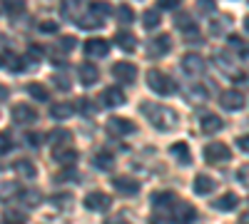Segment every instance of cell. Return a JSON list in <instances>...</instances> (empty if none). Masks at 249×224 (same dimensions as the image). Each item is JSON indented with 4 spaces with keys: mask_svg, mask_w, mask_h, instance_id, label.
Segmentation results:
<instances>
[{
    "mask_svg": "<svg viewBox=\"0 0 249 224\" xmlns=\"http://www.w3.org/2000/svg\"><path fill=\"white\" fill-rule=\"evenodd\" d=\"M3 65H5V63H3V57H0V68H3Z\"/></svg>",
    "mask_w": 249,
    "mask_h": 224,
    "instance_id": "cell-56",
    "label": "cell"
},
{
    "mask_svg": "<svg viewBox=\"0 0 249 224\" xmlns=\"http://www.w3.org/2000/svg\"><path fill=\"white\" fill-rule=\"evenodd\" d=\"M77 25H80L82 30H97V28L105 25V17H100L97 13H92V10H90V5H88L85 15H82V17L77 20Z\"/></svg>",
    "mask_w": 249,
    "mask_h": 224,
    "instance_id": "cell-17",
    "label": "cell"
},
{
    "mask_svg": "<svg viewBox=\"0 0 249 224\" xmlns=\"http://www.w3.org/2000/svg\"><path fill=\"white\" fill-rule=\"evenodd\" d=\"M237 205H239V197H237L234 192H227V194H222V197L214 202V209H219V212H232V209H237Z\"/></svg>",
    "mask_w": 249,
    "mask_h": 224,
    "instance_id": "cell-25",
    "label": "cell"
},
{
    "mask_svg": "<svg viewBox=\"0 0 249 224\" xmlns=\"http://www.w3.org/2000/svg\"><path fill=\"white\" fill-rule=\"evenodd\" d=\"M244 28H247V30H249V17H247V20H244Z\"/></svg>",
    "mask_w": 249,
    "mask_h": 224,
    "instance_id": "cell-55",
    "label": "cell"
},
{
    "mask_svg": "<svg viewBox=\"0 0 249 224\" xmlns=\"http://www.w3.org/2000/svg\"><path fill=\"white\" fill-rule=\"evenodd\" d=\"M75 107L85 115V117H95V115H97V107L92 105V100H88V97H80L77 103H75Z\"/></svg>",
    "mask_w": 249,
    "mask_h": 224,
    "instance_id": "cell-33",
    "label": "cell"
},
{
    "mask_svg": "<svg viewBox=\"0 0 249 224\" xmlns=\"http://www.w3.org/2000/svg\"><path fill=\"white\" fill-rule=\"evenodd\" d=\"M50 202L57 209H65V207H72V194H55L50 197Z\"/></svg>",
    "mask_w": 249,
    "mask_h": 224,
    "instance_id": "cell-38",
    "label": "cell"
},
{
    "mask_svg": "<svg viewBox=\"0 0 249 224\" xmlns=\"http://www.w3.org/2000/svg\"><path fill=\"white\" fill-rule=\"evenodd\" d=\"M85 207L90 212H107L112 207V197L105 194V192H90L85 197Z\"/></svg>",
    "mask_w": 249,
    "mask_h": 224,
    "instance_id": "cell-7",
    "label": "cell"
},
{
    "mask_svg": "<svg viewBox=\"0 0 249 224\" xmlns=\"http://www.w3.org/2000/svg\"><path fill=\"white\" fill-rule=\"evenodd\" d=\"M10 115H13V120L18 122V125H33V122H37V110L30 107L28 103H18V105H13Z\"/></svg>",
    "mask_w": 249,
    "mask_h": 224,
    "instance_id": "cell-5",
    "label": "cell"
},
{
    "mask_svg": "<svg viewBox=\"0 0 249 224\" xmlns=\"http://www.w3.org/2000/svg\"><path fill=\"white\" fill-rule=\"evenodd\" d=\"M102 105H105V107L124 105V92L120 87H105V90H102Z\"/></svg>",
    "mask_w": 249,
    "mask_h": 224,
    "instance_id": "cell-18",
    "label": "cell"
},
{
    "mask_svg": "<svg viewBox=\"0 0 249 224\" xmlns=\"http://www.w3.org/2000/svg\"><path fill=\"white\" fill-rule=\"evenodd\" d=\"M13 170L20 174V177H25V179H35L37 177V170L30 159H15L13 162Z\"/></svg>",
    "mask_w": 249,
    "mask_h": 224,
    "instance_id": "cell-24",
    "label": "cell"
},
{
    "mask_svg": "<svg viewBox=\"0 0 249 224\" xmlns=\"http://www.w3.org/2000/svg\"><path fill=\"white\" fill-rule=\"evenodd\" d=\"M55 85H57V90H70V75L68 72H57L55 75Z\"/></svg>",
    "mask_w": 249,
    "mask_h": 224,
    "instance_id": "cell-40",
    "label": "cell"
},
{
    "mask_svg": "<svg viewBox=\"0 0 249 224\" xmlns=\"http://www.w3.org/2000/svg\"><path fill=\"white\" fill-rule=\"evenodd\" d=\"M140 112L150 120V125L157 127L160 132H167L177 125V112L167 105H157V103H142Z\"/></svg>",
    "mask_w": 249,
    "mask_h": 224,
    "instance_id": "cell-1",
    "label": "cell"
},
{
    "mask_svg": "<svg viewBox=\"0 0 249 224\" xmlns=\"http://www.w3.org/2000/svg\"><path fill=\"white\" fill-rule=\"evenodd\" d=\"M105 224H132V222H127V219H124L122 214H117V217H110Z\"/></svg>",
    "mask_w": 249,
    "mask_h": 224,
    "instance_id": "cell-50",
    "label": "cell"
},
{
    "mask_svg": "<svg viewBox=\"0 0 249 224\" xmlns=\"http://www.w3.org/2000/svg\"><path fill=\"white\" fill-rule=\"evenodd\" d=\"M222 127H224V122H222L219 115H214V112L202 115V132H207V135H217Z\"/></svg>",
    "mask_w": 249,
    "mask_h": 224,
    "instance_id": "cell-19",
    "label": "cell"
},
{
    "mask_svg": "<svg viewBox=\"0 0 249 224\" xmlns=\"http://www.w3.org/2000/svg\"><path fill=\"white\" fill-rule=\"evenodd\" d=\"M37 28H40V33H57L60 23H53V20H43V23H40Z\"/></svg>",
    "mask_w": 249,
    "mask_h": 224,
    "instance_id": "cell-45",
    "label": "cell"
},
{
    "mask_svg": "<svg viewBox=\"0 0 249 224\" xmlns=\"http://www.w3.org/2000/svg\"><path fill=\"white\" fill-rule=\"evenodd\" d=\"M28 92H30V97L37 100V103H45V100L50 97L48 87H45V85H40V83H30V85H28Z\"/></svg>",
    "mask_w": 249,
    "mask_h": 224,
    "instance_id": "cell-31",
    "label": "cell"
},
{
    "mask_svg": "<svg viewBox=\"0 0 249 224\" xmlns=\"http://www.w3.org/2000/svg\"><path fill=\"white\" fill-rule=\"evenodd\" d=\"M214 65H217L227 77H232V80H244L242 70L234 65V60H232V57H227L224 52H217V55H214Z\"/></svg>",
    "mask_w": 249,
    "mask_h": 224,
    "instance_id": "cell-10",
    "label": "cell"
},
{
    "mask_svg": "<svg viewBox=\"0 0 249 224\" xmlns=\"http://www.w3.org/2000/svg\"><path fill=\"white\" fill-rule=\"evenodd\" d=\"M3 10L8 15H20V13H25V3H20V0H18V3H5Z\"/></svg>",
    "mask_w": 249,
    "mask_h": 224,
    "instance_id": "cell-41",
    "label": "cell"
},
{
    "mask_svg": "<svg viewBox=\"0 0 249 224\" xmlns=\"http://www.w3.org/2000/svg\"><path fill=\"white\" fill-rule=\"evenodd\" d=\"M142 25L147 28V30H150V28H157V25H160V10H157V8L144 10V13H142Z\"/></svg>",
    "mask_w": 249,
    "mask_h": 224,
    "instance_id": "cell-32",
    "label": "cell"
},
{
    "mask_svg": "<svg viewBox=\"0 0 249 224\" xmlns=\"http://www.w3.org/2000/svg\"><path fill=\"white\" fill-rule=\"evenodd\" d=\"M13 150V137L5 135V132H0V155H8Z\"/></svg>",
    "mask_w": 249,
    "mask_h": 224,
    "instance_id": "cell-42",
    "label": "cell"
},
{
    "mask_svg": "<svg viewBox=\"0 0 249 224\" xmlns=\"http://www.w3.org/2000/svg\"><path fill=\"white\" fill-rule=\"evenodd\" d=\"M72 105L70 103H55V105H50V117L53 120H68L70 115H72Z\"/></svg>",
    "mask_w": 249,
    "mask_h": 224,
    "instance_id": "cell-28",
    "label": "cell"
},
{
    "mask_svg": "<svg viewBox=\"0 0 249 224\" xmlns=\"http://www.w3.org/2000/svg\"><path fill=\"white\" fill-rule=\"evenodd\" d=\"M150 224H175L172 214L164 212V209H155V214L150 217Z\"/></svg>",
    "mask_w": 249,
    "mask_h": 224,
    "instance_id": "cell-36",
    "label": "cell"
},
{
    "mask_svg": "<svg viewBox=\"0 0 249 224\" xmlns=\"http://www.w3.org/2000/svg\"><path fill=\"white\" fill-rule=\"evenodd\" d=\"M25 222H28V217L20 209H5L3 212V224H25Z\"/></svg>",
    "mask_w": 249,
    "mask_h": 224,
    "instance_id": "cell-30",
    "label": "cell"
},
{
    "mask_svg": "<svg viewBox=\"0 0 249 224\" xmlns=\"http://www.w3.org/2000/svg\"><path fill=\"white\" fill-rule=\"evenodd\" d=\"M239 222H242V224H249V212H244V214L239 217Z\"/></svg>",
    "mask_w": 249,
    "mask_h": 224,
    "instance_id": "cell-54",
    "label": "cell"
},
{
    "mask_svg": "<svg viewBox=\"0 0 249 224\" xmlns=\"http://www.w3.org/2000/svg\"><path fill=\"white\" fill-rule=\"evenodd\" d=\"M107 132H110V135H117V137H124V135L137 132V127H135V122L124 120V117H110V122H107Z\"/></svg>",
    "mask_w": 249,
    "mask_h": 224,
    "instance_id": "cell-12",
    "label": "cell"
},
{
    "mask_svg": "<svg viewBox=\"0 0 249 224\" xmlns=\"http://www.w3.org/2000/svg\"><path fill=\"white\" fill-rule=\"evenodd\" d=\"M85 10H88L85 3H62V8H60L62 17H70L72 23H77V20L85 15Z\"/></svg>",
    "mask_w": 249,
    "mask_h": 224,
    "instance_id": "cell-20",
    "label": "cell"
},
{
    "mask_svg": "<svg viewBox=\"0 0 249 224\" xmlns=\"http://www.w3.org/2000/svg\"><path fill=\"white\" fill-rule=\"evenodd\" d=\"M172 48V37L170 35H157L150 40V45H147V55L150 57H162V55H167Z\"/></svg>",
    "mask_w": 249,
    "mask_h": 224,
    "instance_id": "cell-11",
    "label": "cell"
},
{
    "mask_svg": "<svg viewBox=\"0 0 249 224\" xmlns=\"http://www.w3.org/2000/svg\"><path fill=\"white\" fill-rule=\"evenodd\" d=\"M244 103H247V100H244V95L239 90H224L219 95V105L224 110H230V112H239L244 107Z\"/></svg>",
    "mask_w": 249,
    "mask_h": 224,
    "instance_id": "cell-6",
    "label": "cell"
},
{
    "mask_svg": "<svg viewBox=\"0 0 249 224\" xmlns=\"http://www.w3.org/2000/svg\"><path fill=\"white\" fill-rule=\"evenodd\" d=\"M48 139L53 142V147H55V145H70L72 135H70V130H53V132L48 135Z\"/></svg>",
    "mask_w": 249,
    "mask_h": 224,
    "instance_id": "cell-29",
    "label": "cell"
},
{
    "mask_svg": "<svg viewBox=\"0 0 249 224\" xmlns=\"http://www.w3.org/2000/svg\"><path fill=\"white\" fill-rule=\"evenodd\" d=\"M147 85L152 92L157 95H175L177 92V85H175V80L170 75H164L162 70H150L147 72Z\"/></svg>",
    "mask_w": 249,
    "mask_h": 224,
    "instance_id": "cell-2",
    "label": "cell"
},
{
    "mask_svg": "<svg viewBox=\"0 0 249 224\" xmlns=\"http://www.w3.org/2000/svg\"><path fill=\"white\" fill-rule=\"evenodd\" d=\"M25 142L30 147H37L40 145V135H25Z\"/></svg>",
    "mask_w": 249,
    "mask_h": 224,
    "instance_id": "cell-51",
    "label": "cell"
},
{
    "mask_svg": "<svg viewBox=\"0 0 249 224\" xmlns=\"http://www.w3.org/2000/svg\"><path fill=\"white\" fill-rule=\"evenodd\" d=\"M110 52V40H102V37H90L85 43V55L88 57H105Z\"/></svg>",
    "mask_w": 249,
    "mask_h": 224,
    "instance_id": "cell-14",
    "label": "cell"
},
{
    "mask_svg": "<svg viewBox=\"0 0 249 224\" xmlns=\"http://www.w3.org/2000/svg\"><path fill=\"white\" fill-rule=\"evenodd\" d=\"M237 147H239L242 152H247V155H249V135H242V137H237Z\"/></svg>",
    "mask_w": 249,
    "mask_h": 224,
    "instance_id": "cell-48",
    "label": "cell"
},
{
    "mask_svg": "<svg viewBox=\"0 0 249 224\" xmlns=\"http://www.w3.org/2000/svg\"><path fill=\"white\" fill-rule=\"evenodd\" d=\"M230 45H232V48H242V37H239V35H232V37H230Z\"/></svg>",
    "mask_w": 249,
    "mask_h": 224,
    "instance_id": "cell-52",
    "label": "cell"
},
{
    "mask_svg": "<svg viewBox=\"0 0 249 224\" xmlns=\"http://www.w3.org/2000/svg\"><path fill=\"white\" fill-rule=\"evenodd\" d=\"M177 8H179L177 0H160V8L157 10H177Z\"/></svg>",
    "mask_w": 249,
    "mask_h": 224,
    "instance_id": "cell-47",
    "label": "cell"
},
{
    "mask_svg": "<svg viewBox=\"0 0 249 224\" xmlns=\"http://www.w3.org/2000/svg\"><path fill=\"white\" fill-rule=\"evenodd\" d=\"M53 159L60 162V165H65V167H72L75 159H77V150L70 147V145H55L53 147Z\"/></svg>",
    "mask_w": 249,
    "mask_h": 224,
    "instance_id": "cell-13",
    "label": "cell"
},
{
    "mask_svg": "<svg viewBox=\"0 0 249 224\" xmlns=\"http://www.w3.org/2000/svg\"><path fill=\"white\" fill-rule=\"evenodd\" d=\"M112 187L120 192V194H137L140 192V182L137 179H132V177H115L112 179Z\"/></svg>",
    "mask_w": 249,
    "mask_h": 224,
    "instance_id": "cell-15",
    "label": "cell"
},
{
    "mask_svg": "<svg viewBox=\"0 0 249 224\" xmlns=\"http://www.w3.org/2000/svg\"><path fill=\"white\" fill-rule=\"evenodd\" d=\"M199 10H202V13H212L214 5H212V3H210V5H207V3H199Z\"/></svg>",
    "mask_w": 249,
    "mask_h": 224,
    "instance_id": "cell-53",
    "label": "cell"
},
{
    "mask_svg": "<svg viewBox=\"0 0 249 224\" xmlns=\"http://www.w3.org/2000/svg\"><path fill=\"white\" fill-rule=\"evenodd\" d=\"M182 70L187 75H192V77H199L204 70H207V63H204V57L197 55V52H190V55H184L182 57Z\"/></svg>",
    "mask_w": 249,
    "mask_h": 224,
    "instance_id": "cell-8",
    "label": "cell"
},
{
    "mask_svg": "<svg viewBox=\"0 0 249 224\" xmlns=\"http://www.w3.org/2000/svg\"><path fill=\"white\" fill-rule=\"evenodd\" d=\"M57 179H60V182H65V179H77V172H75V170H65V172L57 174Z\"/></svg>",
    "mask_w": 249,
    "mask_h": 224,
    "instance_id": "cell-49",
    "label": "cell"
},
{
    "mask_svg": "<svg viewBox=\"0 0 249 224\" xmlns=\"http://www.w3.org/2000/svg\"><path fill=\"white\" fill-rule=\"evenodd\" d=\"M204 159L210 165H222V162H230L232 159V150L224 145V142H210L204 147Z\"/></svg>",
    "mask_w": 249,
    "mask_h": 224,
    "instance_id": "cell-3",
    "label": "cell"
},
{
    "mask_svg": "<svg viewBox=\"0 0 249 224\" xmlns=\"http://www.w3.org/2000/svg\"><path fill=\"white\" fill-rule=\"evenodd\" d=\"M117 20H120L122 25H130L132 20H135V10H132L130 5H120V8H117Z\"/></svg>",
    "mask_w": 249,
    "mask_h": 224,
    "instance_id": "cell-34",
    "label": "cell"
},
{
    "mask_svg": "<svg viewBox=\"0 0 249 224\" xmlns=\"http://www.w3.org/2000/svg\"><path fill=\"white\" fill-rule=\"evenodd\" d=\"M115 43H117V48H120V50L132 52V50L137 48V37H135L132 33H127V30H120V33L115 35Z\"/></svg>",
    "mask_w": 249,
    "mask_h": 224,
    "instance_id": "cell-22",
    "label": "cell"
},
{
    "mask_svg": "<svg viewBox=\"0 0 249 224\" xmlns=\"http://www.w3.org/2000/svg\"><path fill=\"white\" fill-rule=\"evenodd\" d=\"M175 202H177V194H175V192H155V194H152V207H155V209L170 212V209L175 207Z\"/></svg>",
    "mask_w": 249,
    "mask_h": 224,
    "instance_id": "cell-16",
    "label": "cell"
},
{
    "mask_svg": "<svg viewBox=\"0 0 249 224\" xmlns=\"http://www.w3.org/2000/svg\"><path fill=\"white\" fill-rule=\"evenodd\" d=\"M97 77H100V70L92 65V63H85V65H80V83L85 85V87H90V85H95L97 83Z\"/></svg>",
    "mask_w": 249,
    "mask_h": 224,
    "instance_id": "cell-21",
    "label": "cell"
},
{
    "mask_svg": "<svg viewBox=\"0 0 249 224\" xmlns=\"http://www.w3.org/2000/svg\"><path fill=\"white\" fill-rule=\"evenodd\" d=\"M3 63H5V65H8L10 70H15V72H20V70H25V65H23V60H20L18 55H13V52H10V55H8V57L3 60Z\"/></svg>",
    "mask_w": 249,
    "mask_h": 224,
    "instance_id": "cell-39",
    "label": "cell"
},
{
    "mask_svg": "<svg viewBox=\"0 0 249 224\" xmlns=\"http://www.w3.org/2000/svg\"><path fill=\"white\" fill-rule=\"evenodd\" d=\"M175 214H172V219H175V224H190V222H195L197 219V209L190 205V202H175Z\"/></svg>",
    "mask_w": 249,
    "mask_h": 224,
    "instance_id": "cell-9",
    "label": "cell"
},
{
    "mask_svg": "<svg viewBox=\"0 0 249 224\" xmlns=\"http://www.w3.org/2000/svg\"><path fill=\"white\" fill-rule=\"evenodd\" d=\"M92 165H95L97 170H102V172H110V170L115 167V159H112L110 152H97V155L92 157Z\"/></svg>",
    "mask_w": 249,
    "mask_h": 224,
    "instance_id": "cell-27",
    "label": "cell"
},
{
    "mask_svg": "<svg viewBox=\"0 0 249 224\" xmlns=\"http://www.w3.org/2000/svg\"><path fill=\"white\" fill-rule=\"evenodd\" d=\"M13 194H18V185H15V182L0 185V199H8V197H13Z\"/></svg>",
    "mask_w": 249,
    "mask_h": 224,
    "instance_id": "cell-43",
    "label": "cell"
},
{
    "mask_svg": "<svg viewBox=\"0 0 249 224\" xmlns=\"http://www.w3.org/2000/svg\"><path fill=\"white\" fill-rule=\"evenodd\" d=\"M237 179L242 182L244 187H249V165H244V167H239V172H237Z\"/></svg>",
    "mask_w": 249,
    "mask_h": 224,
    "instance_id": "cell-46",
    "label": "cell"
},
{
    "mask_svg": "<svg viewBox=\"0 0 249 224\" xmlns=\"http://www.w3.org/2000/svg\"><path fill=\"white\" fill-rule=\"evenodd\" d=\"M75 45H77V40H75L72 35L60 37V40H57V50H60V52H72V50H75Z\"/></svg>",
    "mask_w": 249,
    "mask_h": 224,
    "instance_id": "cell-37",
    "label": "cell"
},
{
    "mask_svg": "<svg viewBox=\"0 0 249 224\" xmlns=\"http://www.w3.org/2000/svg\"><path fill=\"white\" fill-rule=\"evenodd\" d=\"M112 75H115V80L117 83H122V85H132L135 80H137V65L135 63H115L112 65Z\"/></svg>",
    "mask_w": 249,
    "mask_h": 224,
    "instance_id": "cell-4",
    "label": "cell"
},
{
    "mask_svg": "<svg viewBox=\"0 0 249 224\" xmlns=\"http://www.w3.org/2000/svg\"><path fill=\"white\" fill-rule=\"evenodd\" d=\"M90 10H92V13H97L100 17H107V15H110V5H107V3H92V5H90Z\"/></svg>",
    "mask_w": 249,
    "mask_h": 224,
    "instance_id": "cell-44",
    "label": "cell"
},
{
    "mask_svg": "<svg viewBox=\"0 0 249 224\" xmlns=\"http://www.w3.org/2000/svg\"><path fill=\"white\" fill-rule=\"evenodd\" d=\"M214 185H217V182L212 177H207V174H197L195 177V192L197 194H210L214 190Z\"/></svg>",
    "mask_w": 249,
    "mask_h": 224,
    "instance_id": "cell-26",
    "label": "cell"
},
{
    "mask_svg": "<svg viewBox=\"0 0 249 224\" xmlns=\"http://www.w3.org/2000/svg\"><path fill=\"white\" fill-rule=\"evenodd\" d=\"M20 199H23L28 207H35V205H40V199H43V194H40V190H28V192L20 194Z\"/></svg>",
    "mask_w": 249,
    "mask_h": 224,
    "instance_id": "cell-35",
    "label": "cell"
},
{
    "mask_svg": "<svg viewBox=\"0 0 249 224\" xmlns=\"http://www.w3.org/2000/svg\"><path fill=\"white\" fill-rule=\"evenodd\" d=\"M170 155L177 157L179 165H190L192 162V152H190V145H187V142H175V145L170 147Z\"/></svg>",
    "mask_w": 249,
    "mask_h": 224,
    "instance_id": "cell-23",
    "label": "cell"
}]
</instances>
